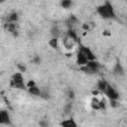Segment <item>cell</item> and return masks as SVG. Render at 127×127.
<instances>
[{
  "mask_svg": "<svg viewBox=\"0 0 127 127\" xmlns=\"http://www.w3.org/2000/svg\"><path fill=\"white\" fill-rule=\"evenodd\" d=\"M97 13L103 19H114L116 17L111 3L109 1H107V0L105 1V3L103 5H100L97 8Z\"/></svg>",
  "mask_w": 127,
  "mask_h": 127,
  "instance_id": "obj_1",
  "label": "cell"
},
{
  "mask_svg": "<svg viewBox=\"0 0 127 127\" xmlns=\"http://www.w3.org/2000/svg\"><path fill=\"white\" fill-rule=\"evenodd\" d=\"M103 92H104V94H105L109 99H118V97H119V93H118L112 86H110L108 83H107V85H106V88L103 90Z\"/></svg>",
  "mask_w": 127,
  "mask_h": 127,
  "instance_id": "obj_2",
  "label": "cell"
},
{
  "mask_svg": "<svg viewBox=\"0 0 127 127\" xmlns=\"http://www.w3.org/2000/svg\"><path fill=\"white\" fill-rule=\"evenodd\" d=\"M79 52H81V53L85 56V58L87 59V61H93V60H95V56H94V54H93L88 48L83 47V46H80V50H79Z\"/></svg>",
  "mask_w": 127,
  "mask_h": 127,
  "instance_id": "obj_3",
  "label": "cell"
},
{
  "mask_svg": "<svg viewBox=\"0 0 127 127\" xmlns=\"http://www.w3.org/2000/svg\"><path fill=\"white\" fill-rule=\"evenodd\" d=\"M0 124H5V125H10V117L8 114V111L6 110H1L0 111Z\"/></svg>",
  "mask_w": 127,
  "mask_h": 127,
  "instance_id": "obj_4",
  "label": "cell"
},
{
  "mask_svg": "<svg viewBox=\"0 0 127 127\" xmlns=\"http://www.w3.org/2000/svg\"><path fill=\"white\" fill-rule=\"evenodd\" d=\"M24 82V78H23V75L21 72H16L13 74L12 76V79H11V85L14 86L15 84H18V83H22Z\"/></svg>",
  "mask_w": 127,
  "mask_h": 127,
  "instance_id": "obj_5",
  "label": "cell"
},
{
  "mask_svg": "<svg viewBox=\"0 0 127 127\" xmlns=\"http://www.w3.org/2000/svg\"><path fill=\"white\" fill-rule=\"evenodd\" d=\"M86 63H87V59L85 58V56L81 52H78V54L76 56V64L78 65H84V64H86Z\"/></svg>",
  "mask_w": 127,
  "mask_h": 127,
  "instance_id": "obj_6",
  "label": "cell"
},
{
  "mask_svg": "<svg viewBox=\"0 0 127 127\" xmlns=\"http://www.w3.org/2000/svg\"><path fill=\"white\" fill-rule=\"evenodd\" d=\"M62 126H66V127H76V123L73 121V119H68L64 120L61 123Z\"/></svg>",
  "mask_w": 127,
  "mask_h": 127,
  "instance_id": "obj_7",
  "label": "cell"
},
{
  "mask_svg": "<svg viewBox=\"0 0 127 127\" xmlns=\"http://www.w3.org/2000/svg\"><path fill=\"white\" fill-rule=\"evenodd\" d=\"M7 19H8V22L16 23L18 21V19H19V16H18V14L16 12H13V13H11V14L8 15V18Z\"/></svg>",
  "mask_w": 127,
  "mask_h": 127,
  "instance_id": "obj_8",
  "label": "cell"
},
{
  "mask_svg": "<svg viewBox=\"0 0 127 127\" xmlns=\"http://www.w3.org/2000/svg\"><path fill=\"white\" fill-rule=\"evenodd\" d=\"M28 91H29L32 95H40V93H41L40 88L37 87L36 85H35V86H32V87H28Z\"/></svg>",
  "mask_w": 127,
  "mask_h": 127,
  "instance_id": "obj_9",
  "label": "cell"
},
{
  "mask_svg": "<svg viewBox=\"0 0 127 127\" xmlns=\"http://www.w3.org/2000/svg\"><path fill=\"white\" fill-rule=\"evenodd\" d=\"M92 109H95V110H98L100 109V106H99V100L96 98V97H93L91 99V103H90Z\"/></svg>",
  "mask_w": 127,
  "mask_h": 127,
  "instance_id": "obj_10",
  "label": "cell"
},
{
  "mask_svg": "<svg viewBox=\"0 0 127 127\" xmlns=\"http://www.w3.org/2000/svg\"><path fill=\"white\" fill-rule=\"evenodd\" d=\"M106 85H107V82L105 80H103V79L98 80V82H97V88H98L99 91L103 92V90L106 88Z\"/></svg>",
  "mask_w": 127,
  "mask_h": 127,
  "instance_id": "obj_11",
  "label": "cell"
},
{
  "mask_svg": "<svg viewBox=\"0 0 127 127\" xmlns=\"http://www.w3.org/2000/svg\"><path fill=\"white\" fill-rule=\"evenodd\" d=\"M67 37L70 38L71 40H73L74 42L77 40V35H76V33H75L73 30H71V29H68V31H67Z\"/></svg>",
  "mask_w": 127,
  "mask_h": 127,
  "instance_id": "obj_12",
  "label": "cell"
},
{
  "mask_svg": "<svg viewBox=\"0 0 127 127\" xmlns=\"http://www.w3.org/2000/svg\"><path fill=\"white\" fill-rule=\"evenodd\" d=\"M114 72L117 73V74H123V73H124V70H123V68H122V65H121L119 63H117V64H115Z\"/></svg>",
  "mask_w": 127,
  "mask_h": 127,
  "instance_id": "obj_13",
  "label": "cell"
},
{
  "mask_svg": "<svg viewBox=\"0 0 127 127\" xmlns=\"http://www.w3.org/2000/svg\"><path fill=\"white\" fill-rule=\"evenodd\" d=\"M71 4H72L71 0H62V2H61V6L64 9H68L71 6Z\"/></svg>",
  "mask_w": 127,
  "mask_h": 127,
  "instance_id": "obj_14",
  "label": "cell"
},
{
  "mask_svg": "<svg viewBox=\"0 0 127 127\" xmlns=\"http://www.w3.org/2000/svg\"><path fill=\"white\" fill-rule=\"evenodd\" d=\"M51 34L54 36V38H58L60 36V30L58 27H53L51 30Z\"/></svg>",
  "mask_w": 127,
  "mask_h": 127,
  "instance_id": "obj_15",
  "label": "cell"
},
{
  "mask_svg": "<svg viewBox=\"0 0 127 127\" xmlns=\"http://www.w3.org/2000/svg\"><path fill=\"white\" fill-rule=\"evenodd\" d=\"M49 45L54 49L58 48V38H53L52 40H50L49 41Z\"/></svg>",
  "mask_w": 127,
  "mask_h": 127,
  "instance_id": "obj_16",
  "label": "cell"
},
{
  "mask_svg": "<svg viewBox=\"0 0 127 127\" xmlns=\"http://www.w3.org/2000/svg\"><path fill=\"white\" fill-rule=\"evenodd\" d=\"M110 106L113 108H116L119 106V102L117 101V99H110Z\"/></svg>",
  "mask_w": 127,
  "mask_h": 127,
  "instance_id": "obj_17",
  "label": "cell"
},
{
  "mask_svg": "<svg viewBox=\"0 0 127 127\" xmlns=\"http://www.w3.org/2000/svg\"><path fill=\"white\" fill-rule=\"evenodd\" d=\"M17 67H18V69H19L21 72H25V71H26V69H27V68H26V66H25V65H23V64H17Z\"/></svg>",
  "mask_w": 127,
  "mask_h": 127,
  "instance_id": "obj_18",
  "label": "cell"
},
{
  "mask_svg": "<svg viewBox=\"0 0 127 127\" xmlns=\"http://www.w3.org/2000/svg\"><path fill=\"white\" fill-rule=\"evenodd\" d=\"M14 87H16V88H18V89H26V85L24 84V82H22V83H18V84H15V85H14Z\"/></svg>",
  "mask_w": 127,
  "mask_h": 127,
  "instance_id": "obj_19",
  "label": "cell"
},
{
  "mask_svg": "<svg viewBox=\"0 0 127 127\" xmlns=\"http://www.w3.org/2000/svg\"><path fill=\"white\" fill-rule=\"evenodd\" d=\"M91 28L92 27H90V24L89 23H84L82 25V29L85 30V31H89V30H91Z\"/></svg>",
  "mask_w": 127,
  "mask_h": 127,
  "instance_id": "obj_20",
  "label": "cell"
},
{
  "mask_svg": "<svg viewBox=\"0 0 127 127\" xmlns=\"http://www.w3.org/2000/svg\"><path fill=\"white\" fill-rule=\"evenodd\" d=\"M70 110H71V103H67V104L64 106V112H65V113H68Z\"/></svg>",
  "mask_w": 127,
  "mask_h": 127,
  "instance_id": "obj_21",
  "label": "cell"
},
{
  "mask_svg": "<svg viewBox=\"0 0 127 127\" xmlns=\"http://www.w3.org/2000/svg\"><path fill=\"white\" fill-rule=\"evenodd\" d=\"M33 63H34V64H40V63H41V59H40V57L36 56V57H35V58L33 59Z\"/></svg>",
  "mask_w": 127,
  "mask_h": 127,
  "instance_id": "obj_22",
  "label": "cell"
},
{
  "mask_svg": "<svg viewBox=\"0 0 127 127\" xmlns=\"http://www.w3.org/2000/svg\"><path fill=\"white\" fill-rule=\"evenodd\" d=\"M35 85H36L35 81L31 79V80H29V81L27 82V85H26V86H27V87H32V86H35Z\"/></svg>",
  "mask_w": 127,
  "mask_h": 127,
  "instance_id": "obj_23",
  "label": "cell"
},
{
  "mask_svg": "<svg viewBox=\"0 0 127 127\" xmlns=\"http://www.w3.org/2000/svg\"><path fill=\"white\" fill-rule=\"evenodd\" d=\"M67 96H68V98H69V99H72V98H74V92H73V90H68Z\"/></svg>",
  "mask_w": 127,
  "mask_h": 127,
  "instance_id": "obj_24",
  "label": "cell"
},
{
  "mask_svg": "<svg viewBox=\"0 0 127 127\" xmlns=\"http://www.w3.org/2000/svg\"><path fill=\"white\" fill-rule=\"evenodd\" d=\"M39 124H40V126H44V127L48 125V124H47L46 122H44V121H40V123H39Z\"/></svg>",
  "mask_w": 127,
  "mask_h": 127,
  "instance_id": "obj_25",
  "label": "cell"
},
{
  "mask_svg": "<svg viewBox=\"0 0 127 127\" xmlns=\"http://www.w3.org/2000/svg\"><path fill=\"white\" fill-rule=\"evenodd\" d=\"M103 35H106V36H109V35H110V33H107V31H105V32L103 33Z\"/></svg>",
  "mask_w": 127,
  "mask_h": 127,
  "instance_id": "obj_26",
  "label": "cell"
},
{
  "mask_svg": "<svg viewBox=\"0 0 127 127\" xmlns=\"http://www.w3.org/2000/svg\"><path fill=\"white\" fill-rule=\"evenodd\" d=\"M97 93H98V91H97V90H95V91H92V94H94V95H96Z\"/></svg>",
  "mask_w": 127,
  "mask_h": 127,
  "instance_id": "obj_27",
  "label": "cell"
},
{
  "mask_svg": "<svg viewBox=\"0 0 127 127\" xmlns=\"http://www.w3.org/2000/svg\"><path fill=\"white\" fill-rule=\"evenodd\" d=\"M3 2H5V0H0V3H3Z\"/></svg>",
  "mask_w": 127,
  "mask_h": 127,
  "instance_id": "obj_28",
  "label": "cell"
}]
</instances>
